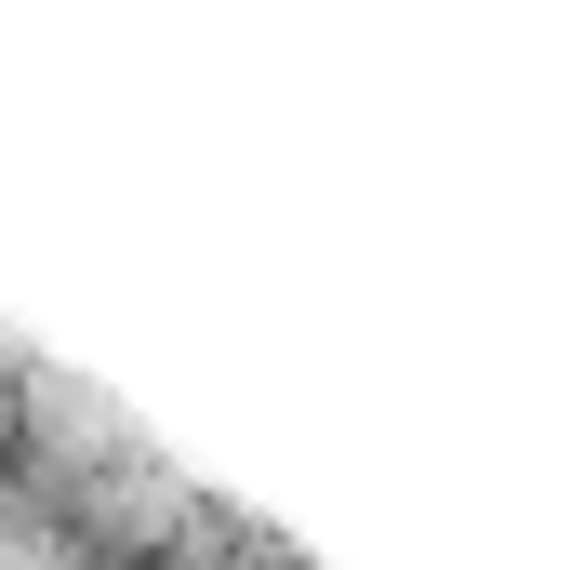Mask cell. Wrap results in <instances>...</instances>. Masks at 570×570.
I'll list each match as a JSON object with an SVG mask.
<instances>
[{"label":"cell","instance_id":"1","mask_svg":"<svg viewBox=\"0 0 570 570\" xmlns=\"http://www.w3.org/2000/svg\"><path fill=\"white\" fill-rule=\"evenodd\" d=\"M0 570H332V544L226 491L94 358L0 305Z\"/></svg>","mask_w":570,"mask_h":570}]
</instances>
